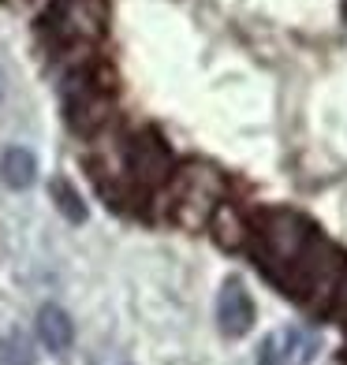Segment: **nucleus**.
I'll return each mask as SVG.
<instances>
[{
	"mask_svg": "<svg viewBox=\"0 0 347 365\" xmlns=\"http://www.w3.org/2000/svg\"><path fill=\"white\" fill-rule=\"evenodd\" d=\"M347 272V257L336 250L333 242H325L313 235L306 242V250L295 257L284 276H280V284H284L295 298H299L303 306L310 309H328L333 302V291L340 284V276Z\"/></svg>",
	"mask_w": 347,
	"mask_h": 365,
	"instance_id": "f257e3e1",
	"label": "nucleus"
},
{
	"mask_svg": "<svg viewBox=\"0 0 347 365\" xmlns=\"http://www.w3.org/2000/svg\"><path fill=\"white\" fill-rule=\"evenodd\" d=\"M221 202H224V179H221L217 168H209V164H183V168L172 172L169 182H164L169 217L187 231L206 227L213 209Z\"/></svg>",
	"mask_w": 347,
	"mask_h": 365,
	"instance_id": "f03ea898",
	"label": "nucleus"
},
{
	"mask_svg": "<svg viewBox=\"0 0 347 365\" xmlns=\"http://www.w3.org/2000/svg\"><path fill=\"white\" fill-rule=\"evenodd\" d=\"M64 112L79 135H101L112 120V86L101 68L79 63L64 75Z\"/></svg>",
	"mask_w": 347,
	"mask_h": 365,
	"instance_id": "7ed1b4c3",
	"label": "nucleus"
},
{
	"mask_svg": "<svg viewBox=\"0 0 347 365\" xmlns=\"http://www.w3.org/2000/svg\"><path fill=\"white\" fill-rule=\"evenodd\" d=\"M109 26V4L105 0H53L41 19V30L53 48L60 53H75V48H90L101 41Z\"/></svg>",
	"mask_w": 347,
	"mask_h": 365,
	"instance_id": "20e7f679",
	"label": "nucleus"
},
{
	"mask_svg": "<svg viewBox=\"0 0 347 365\" xmlns=\"http://www.w3.org/2000/svg\"><path fill=\"white\" fill-rule=\"evenodd\" d=\"M258 239V257L266 264L269 276H284V269L306 250V242L313 239V227L291 209H269L258 217V227L251 231Z\"/></svg>",
	"mask_w": 347,
	"mask_h": 365,
	"instance_id": "39448f33",
	"label": "nucleus"
},
{
	"mask_svg": "<svg viewBox=\"0 0 347 365\" xmlns=\"http://www.w3.org/2000/svg\"><path fill=\"white\" fill-rule=\"evenodd\" d=\"M127 175L139 190H157L172 175V153L154 130H142L127 142Z\"/></svg>",
	"mask_w": 347,
	"mask_h": 365,
	"instance_id": "423d86ee",
	"label": "nucleus"
},
{
	"mask_svg": "<svg viewBox=\"0 0 347 365\" xmlns=\"http://www.w3.org/2000/svg\"><path fill=\"white\" fill-rule=\"evenodd\" d=\"M217 321H221V331L231 339H239L251 331L254 324V302L251 294H246V287L239 284V279H228L221 298H217Z\"/></svg>",
	"mask_w": 347,
	"mask_h": 365,
	"instance_id": "0eeeda50",
	"label": "nucleus"
},
{
	"mask_svg": "<svg viewBox=\"0 0 347 365\" xmlns=\"http://www.w3.org/2000/svg\"><path fill=\"white\" fill-rule=\"evenodd\" d=\"M38 339L49 354H64L75 339V328H71V317L64 313L60 306H45L38 313Z\"/></svg>",
	"mask_w": 347,
	"mask_h": 365,
	"instance_id": "6e6552de",
	"label": "nucleus"
},
{
	"mask_svg": "<svg viewBox=\"0 0 347 365\" xmlns=\"http://www.w3.org/2000/svg\"><path fill=\"white\" fill-rule=\"evenodd\" d=\"M209 224H213V235H217V242L228 246V250H243L246 239H251V224H246V217H243L236 205H228V202H221L217 209H213Z\"/></svg>",
	"mask_w": 347,
	"mask_h": 365,
	"instance_id": "1a4fd4ad",
	"label": "nucleus"
},
{
	"mask_svg": "<svg viewBox=\"0 0 347 365\" xmlns=\"http://www.w3.org/2000/svg\"><path fill=\"white\" fill-rule=\"evenodd\" d=\"M34 175H38V160H34V153H30V149L11 145L8 153L0 157V179H4V187L26 190L30 182H34Z\"/></svg>",
	"mask_w": 347,
	"mask_h": 365,
	"instance_id": "9d476101",
	"label": "nucleus"
},
{
	"mask_svg": "<svg viewBox=\"0 0 347 365\" xmlns=\"http://www.w3.org/2000/svg\"><path fill=\"white\" fill-rule=\"evenodd\" d=\"M34 343L30 336L23 331H8L4 339H0V365H34Z\"/></svg>",
	"mask_w": 347,
	"mask_h": 365,
	"instance_id": "9b49d317",
	"label": "nucleus"
},
{
	"mask_svg": "<svg viewBox=\"0 0 347 365\" xmlns=\"http://www.w3.org/2000/svg\"><path fill=\"white\" fill-rule=\"evenodd\" d=\"M49 194H53V202H56V209L68 217L71 224H82L86 220V205H82V197L71 190V182L68 179H53V187H49Z\"/></svg>",
	"mask_w": 347,
	"mask_h": 365,
	"instance_id": "f8f14e48",
	"label": "nucleus"
},
{
	"mask_svg": "<svg viewBox=\"0 0 347 365\" xmlns=\"http://www.w3.org/2000/svg\"><path fill=\"white\" fill-rule=\"evenodd\" d=\"M310 351H313V343L303 336V331H288L284 336V358L276 354V365H306Z\"/></svg>",
	"mask_w": 347,
	"mask_h": 365,
	"instance_id": "ddd939ff",
	"label": "nucleus"
},
{
	"mask_svg": "<svg viewBox=\"0 0 347 365\" xmlns=\"http://www.w3.org/2000/svg\"><path fill=\"white\" fill-rule=\"evenodd\" d=\"M328 313H336V317L347 324V272L340 276V284L333 291V302H328Z\"/></svg>",
	"mask_w": 347,
	"mask_h": 365,
	"instance_id": "4468645a",
	"label": "nucleus"
},
{
	"mask_svg": "<svg viewBox=\"0 0 347 365\" xmlns=\"http://www.w3.org/2000/svg\"><path fill=\"white\" fill-rule=\"evenodd\" d=\"M258 365H276V339H266V346H261V361Z\"/></svg>",
	"mask_w": 347,
	"mask_h": 365,
	"instance_id": "2eb2a0df",
	"label": "nucleus"
},
{
	"mask_svg": "<svg viewBox=\"0 0 347 365\" xmlns=\"http://www.w3.org/2000/svg\"><path fill=\"white\" fill-rule=\"evenodd\" d=\"M0 97H4V71H0Z\"/></svg>",
	"mask_w": 347,
	"mask_h": 365,
	"instance_id": "dca6fc26",
	"label": "nucleus"
},
{
	"mask_svg": "<svg viewBox=\"0 0 347 365\" xmlns=\"http://www.w3.org/2000/svg\"><path fill=\"white\" fill-rule=\"evenodd\" d=\"M343 365H347V358H343Z\"/></svg>",
	"mask_w": 347,
	"mask_h": 365,
	"instance_id": "f3484780",
	"label": "nucleus"
}]
</instances>
